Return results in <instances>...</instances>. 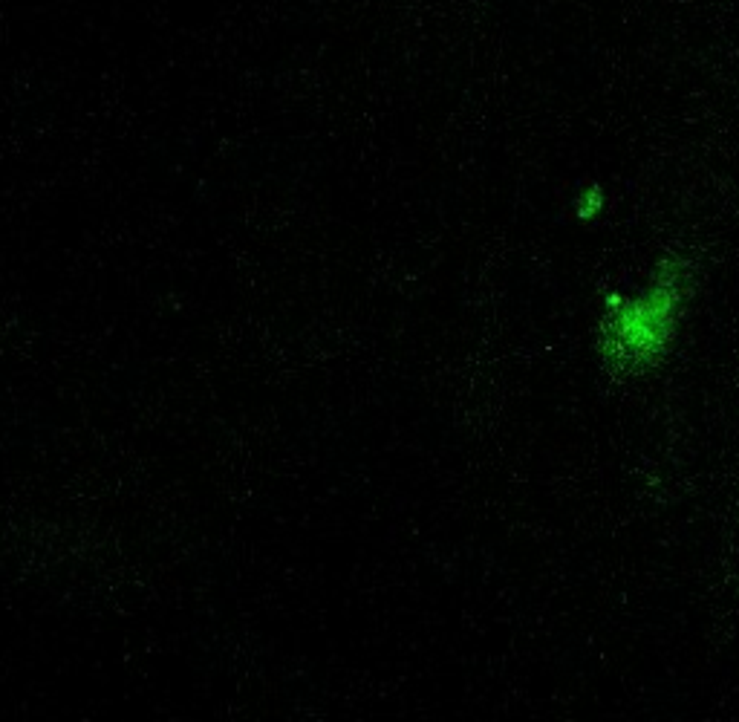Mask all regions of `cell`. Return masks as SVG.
<instances>
[{"mask_svg":"<svg viewBox=\"0 0 739 722\" xmlns=\"http://www.w3.org/2000/svg\"><path fill=\"white\" fill-rule=\"evenodd\" d=\"M690 295L688 266L667 258L638 298L612 295L601 324V350L615 370L638 373L659 364L676 338Z\"/></svg>","mask_w":739,"mask_h":722,"instance_id":"obj_1","label":"cell"},{"mask_svg":"<svg viewBox=\"0 0 739 722\" xmlns=\"http://www.w3.org/2000/svg\"><path fill=\"white\" fill-rule=\"evenodd\" d=\"M604 206H607V200H604L601 185H587V188L581 191V197L575 200V208H578V217H581V220L598 217V214L604 211Z\"/></svg>","mask_w":739,"mask_h":722,"instance_id":"obj_2","label":"cell"}]
</instances>
